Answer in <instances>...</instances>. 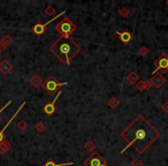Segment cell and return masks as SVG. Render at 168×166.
<instances>
[{
	"instance_id": "cell-7",
	"label": "cell",
	"mask_w": 168,
	"mask_h": 166,
	"mask_svg": "<svg viewBox=\"0 0 168 166\" xmlns=\"http://www.w3.org/2000/svg\"><path fill=\"white\" fill-rule=\"evenodd\" d=\"M66 14V10H63V12H61V13L59 14V15H57V16H54L53 19H51L50 21H47V22H45V23H36L35 26L32 27V31L35 32L36 35H38V36H40V35H43L45 32V30H46V27L49 26L51 22H53V21H55L57 19H59V18H61L62 15H65Z\"/></svg>"
},
{
	"instance_id": "cell-29",
	"label": "cell",
	"mask_w": 168,
	"mask_h": 166,
	"mask_svg": "<svg viewBox=\"0 0 168 166\" xmlns=\"http://www.w3.org/2000/svg\"><path fill=\"white\" fill-rule=\"evenodd\" d=\"M151 87H152V83H151L150 80H146L145 81V89L146 90H150Z\"/></svg>"
},
{
	"instance_id": "cell-4",
	"label": "cell",
	"mask_w": 168,
	"mask_h": 166,
	"mask_svg": "<svg viewBox=\"0 0 168 166\" xmlns=\"http://www.w3.org/2000/svg\"><path fill=\"white\" fill-rule=\"evenodd\" d=\"M68 83L67 82H58L57 79L54 77V76H49L45 82H43V88H44V90L47 93H49L50 96H53L54 93L60 89V87H63V85H67Z\"/></svg>"
},
{
	"instance_id": "cell-23",
	"label": "cell",
	"mask_w": 168,
	"mask_h": 166,
	"mask_svg": "<svg viewBox=\"0 0 168 166\" xmlns=\"http://www.w3.org/2000/svg\"><path fill=\"white\" fill-rule=\"evenodd\" d=\"M55 8H54L53 6H47L46 7V9H45V14L46 15H49V16H52V15H54L55 14Z\"/></svg>"
},
{
	"instance_id": "cell-19",
	"label": "cell",
	"mask_w": 168,
	"mask_h": 166,
	"mask_svg": "<svg viewBox=\"0 0 168 166\" xmlns=\"http://www.w3.org/2000/svg\"><path fill=\"white\" fill-rule=\"evenodd\" d=\"M1 43L4 44L6 48H8L9 45L13 43V38H12V36H9V35L4 36V38H2V40H1Z\"/></svg>"
},
{
	"instance_id": "cell-31",
	"label": "cell",
	"mask_w": 168,
	"mask_h": 166,
	"mask_svg": "<svg viewBox=\"0 0 168 166\" xmlns=\"http://www.w3.org/2000/svg\"><path fill=\"white\" fill-rule=\"evenodd\" d=\"M166 5H167V6H168V0H167V1H166Z\"/></svg>"
},
{
	"instance_id": "cell-24",
	"label": "cell",
	"mask_w": 168,
	"mask_h": 166,
	"mask_svg": "<svg viewBox=\"0 0 168 166\" xmlns=\"http://www.w3.org/2000/svg\"><path fill=\"white\" fill-rule=\"evenodd\" d=\"M18 128L20 129V131H26L28 128V123L26 120H20L18 123Z\"/></svg>"
},
{
	"instance_id": "cell-6",
	"label": "cell",
	"mask_w": 168,
	"mask_h": 166,
	"mask_svg": "<svg viewBox=\"0 0 168 166\" xmlns=\"http://www.w3.org/2000/svg\"><path fill=\"white\" fill-rule=\"evenodd\" d=\"M84 166H108L106 159L102 157L98 152H92V155L84 162Z\"/></svg>"
},
{
	"instance_id": "cell-8",
	"label": "cell",
	"mask_w": 168,
	"mask_h": 166,
	"mask_svg": "<svg viewBox=\"0 0 168 166\" xmlns=\"http://www.w3.org/2000/svg\"><path fill=\"white\" fill-rule=\"evenodd\" d=\"M60 95H61V91L59 90V92L57 93V96L54 97L53 101L51 102V103H47V104H46L44 107H43V111H44V113L46 114V115H52V114L55 112V102L59 99Z\"/></svg>"
},
{
	"instance_id": "cell-14",
	"label": "cell",
	"mask_w": 168,
	"mask_h": 166,
	"mask_svg": "<svg viewBox=\"0 0 168 166\" xmlns=\"http://www.w3.org/2000/svg\"><path fill=\"white\" fill-rule=\"evenodd\" d=\"M10 149H12V144L7 140H4L2 142H0V153L1 155L8 152Z\"/></svg>"
},
{
	"instance_id": "cell-26",
	"label": "cell",
	"mask_w": 168,
	"mask_h": 166,
	"mask_svg": "<svg viewBox=\"0 0 168 166\" xmlns=\"http://www.w3.org/2000/svg\"><path fill=\"white\" fill-rule=\"evenodd\" d=\"M131 166H143V162H142L141 159L136 158V159H134V160H133V163H131Z\"/></svg>"
},
{
	"instance_id": "cell-15",
	"label": "cell",
	"mask_w": 168,
	"mask_h": 166,
	"mask_svg": "<svg viewBox=\"0 0 168 166\" xmlns=\"http://www.w3.org/2000/svg\"><path fill=\"white\" fill-rule=\"evenodd\" d=\"M29 82L31 83V85H32V87L38 88L39 85L43 84V80L40 79V76H38L37 74H35V75H32V76L30 77V81H29Z\"/></svg>"
},
{
	"instance_id": "cell-12",
	"label": "cell",
	"mask_w": 168,
	"mask_h": 166,
	"mask_svg": "<svg viewBox=\"0 0 168 166\" xmlns=\"http://www.w3.org/2000/svg\"><path fill=\"white\" fill-rule=\"evenodd\" d=\"M116 35L119 36L120 39H121V42L124 43V44L130 43V42L133 40V35H131L128 30H124L123 32H120V31H118V32H116Z\"/></svg>"
},
{
	"instance_id": "cell-10",
	"label": "cell",
	"mask_w": 168,
	"mask_h": 166,
	"mask_svg": "<svg viewBox=\"0 0 168 166\" xmlns=\"http://www.w3.org/2000/svg\"><path fill=\"white\" fill-rule=\"evenodd\" d=\"M150 81L155 88H160L164 85V83L166 82V79H165L161 74H155V75H153V77H152Z\"/></svg>"
},
{
	"instance_id": "cell-27",
	"label": "cell",
	"mask_w": 168,
	"mask_h": 166,
	"mask_svg": "<svg viewBox=\"0 0 168 166\" xmlns=\"http://www.w3.org/2000/svg\"><path fill=\"white\" fill-rule=\"evenodd\" d=\"M161 110L164 111L165 113H168V102H165L164 104L161 105Z\"/></svg>"
},
{
	"instance_id": "cell-25",
	"label": "cell",
	"mask_w": 168,
	"mask_h": 166,
	"mask_svg": "<svg viewBox=\"0 0 168 166\" xmlns=\"http://www.w3.org/2000/svg\"><path fill=\"white\" fill-rule=\"evenodd\" d=\"M149 48H146V46H142L141 48H139V51H138V54L139 56H142V57H146V56H149Z\"/></svg>"
},
{
	"instance_id": "cell-30",
	"label": "cell",
	"mask_w": 168,
	"mask_h": 166,
	"mask_svg": "<svg viewBox=\"0 0 168 166\" xmlns=\"http://www.w3.org/2000/svg\"><path fill=\"white\" fill-rule=\"evenodd\" d=\"M6 48H6V46H5L4 44H2L1 42H0V53L4 52V51H6Z\"/></svg>"
},
{
	"instance_id": "cell-1",
	"label": "cell",
	"mask_w": 168,
	"mask_h": 166,
	"mask_svg": "<svg viewBox=\"0 0 168 166\" xmlns=\"http://www.w3.org/2000/svg\"><path fill=\"white\" fill-rule=\"evenodd\" d=\"M121 137L128 142L127 147L121 150V153L133 147L138 155H143L159 139L160 133L143 115H137L133 122L122 131Z\"/></svg>"
},
{
	"instance_id": "cell-22",
	"label": "cell",
	"mask_w": 168,
	"mask_h": 166,
	"mask_svg": "<svg viewBox=\"0 0 168 166\" xmlns=\"http://www.w3.org/2000/svg\"><path fill=\"white\" fill-rule=\"evenodd\" d=\"M136 89L141 92H143L144 90H146L145 89V81H138V82L136 83Z\"/></svg>"
},
{
	"instance_id": "cell-20",
	"label": "cell",
	"mask_w": 168,
	"mask_h": 166,
	"mask_svg": "<svg viewBox=\"0 0 168 166\" xmlns=\"http://www.w3.org/2000/svg\"><path fill=\"white\" fill-rule=\"evenodd\" d=\"M119 14L121 16H123L124 19H127L129 16V14H130V10L127 7H122V8L119 9Z\"/></svg>"
},
{
	"instance_id": "cell-5",
	"label": "cell",
	"mask_w": 168,
	"mask_h": 166,
	"mask_svg": "<svg viewBox=\"0 0 168 166\" xmlns=\"http://www.w3.org/2000/svg\"><path fill=\"white\" fill-rule=\"evenodd\" d=\"M154 67L155 69L152 72V74L155 75L158 72H161L162 74H165L166 72H168V56L166 53H162L158 59L154 60Z\"/></svg>"
},
{
	"instance_id": "cell-21",
	"label": "cell",
	"mask_w": 168,
	"mask_h": 166,
	"mask_svg": "<svg viewBox=\"0 0 168 166\" xmlns=\"http://www.w3.org/2000/svg\"><path fill=\"white\" fill-rule=\"evenodd\" d=\"M45 128H46V127H45V123L43 122V121H38V122L36 123V126H35V129L38 131V133H42V131H44Z\"/></svg>"
},
{
	"instance_id": "cell-17",
	"label": "cell",
	"mask_w": 168,
	"mask_h": 166,
	"mask_svg": "<svg viewBox=\"0 0 168 166\" xmlns=\"http://www.w3.org/2000/svg\"><path fill=\"white\" fill-rule=\"evenodd\" d=\"M73 164H74L73 162H70V163H63V164H57V163L54 162V160L50 159V160H47V162L45 163L44 166H71Z\"/></svg>"
},
{
	"instance_id": "cell-16",
	"label": "cell",
	"mask_w": 168,
	"mask_h": 166,
	"mask_svg": "<svg viewBox=\"0 0 168 166\" xmlns=\"http://www.w3.org/2000/svg\"><path fill=\"white\" fill-rule=\"evenodd\" d=\"M84 149L89 151V152H94V150H96V144L93 143L92 141H86L85 142V144H84Z\"/></svg>"
},
{
	"instance_id": "cell-18",
	"label": "cell",
	"mask_w": 168,
	"mask_h": 166,
	"mask_svg": "<svg viewBox=\"0 0 168 166\" xmlns=\"http://www.w3.org/2000/svg\"><path fill=\"white\" fill-rule=\"evenodd\" d=\"M107 104H108V106L111 107V109H116L118 106H119L120 102L118 98H115V97H111L110 99H108V102H107Z\"/></svg>"
},
{
	"instance_id": "cell-28",
	"label": "cell",
	"mask_w": 168,
	"mask_h": 166,
	"mask_svg": "<svg viewBox=\"0 0 168 166\" xmlns=\"http://www.w3.org/2000/svg\"><path fill=\"white\" fill-rule=\"evenodd\" d=\"M12 102H13V101H8V103H7V104H6V105H4V106H2V107H1V109H0V114L2 113V112H4L5 110H6V107H8V105H10V104H12ZM0 121H1V118H0Z\"/></svg>"
},
{
	"instance_id": "cell-2",
	"label": "cell",
	"mask_w": 168,
	"mask_h": 166,
	"mask_svg": "<svg viewBox=\"0 0 168 166\" xmlns=\"http://www.w3.org/2000/svg\"><path fill=\"white\" fill-rule=\"evenodd\" d=\"M50 51L66 66L70 65V60L81 52V46L70 38L59 37L51 46Z\"/></svg>"
},
{
	"instance_id": "cell-9",
	"label": "cell",
	"mask_w": 168,
	"mask_h": 166,
	"mask_svg": "<svg viewBox=\"0 0 168 166\" xmlns=\"http://www.w3.org/2000/svg\"><path fill=\"white\" fill-rule=\"evenodd\" d=\"M26 104H27V102H23L22 105H21L20 107H18V111H16V112H15V113L13 114V117H12V118H10V119L8 120V122H7L6 125H5V127L2 128V129H0V142H2V141H4L5 139H6V137H5V131H6L7 128H8V126L10 125V123L13 122V120L15 119V117H16V115H18V114L20 113V111H21V110H22L23 107H24V105H26Z\"/></svg>"
},
{
	"instance_id": "cell-13",
	"label": "cell",
	"mask_w": 168,
	"mask_h": 166,
	"mask_svg": "<svg viewBox=\"0 0 168 166\" xmlns=\"http://www.w3.org/2000/svg\"><path fill=\"white\" fill-rule=\"evenodd\" d=\"M126 80L128 81V83H130L131 85H136V83L139 81V77H138V75L135 73V72H130L128 75H127V77H126Z\"/></svg>"
},
{
	"instance_id": "cell-11",
	"label": "cell",
	"mask_w": 168,
	"mask_h": 166,
	"mask_svg": "<svg viewBox=\"0 0 168 166\" xmlns=\"http://www.w3.org/2000/svg\"><path fill=\"white\" fill-rule=\"evenodd\" d=\"M13 69V65L8 61V60H2L0 62V73L4 75H7L9 72Z\"/></svg>"
},
{
	"instance_id": "cell-3",
	"label": "cell",
	"mask_w": 168,
	"mask_h": 166,
	"mask_svg": "<svg viewBox=\"0 0 168 166\" xmlns=\"http://www.w3.org/2000/svg\"><path fill=\"white\" fill-rule=\"evenodd\" d=\"M76 29H77L76 24H74L68 18H63L61 21L55 26V30L61 35V37H65V38H69L71 36V34H73Z\"/></svg>"
}]
</instances>
